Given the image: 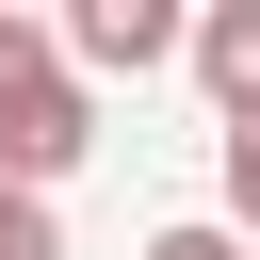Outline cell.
<instances>
[{"label":"cell","mask_w":260,"mask_h":260,"mask_svg":"<svg viewBox=\"0 0 260 260\" xmlns=\"http://www.w3.org/2000/svg\"><path fill=\"white\" fill-rule=\"evenodd\" d=\"M98 146V81L65 65V32H32V16H0V179H65Z\"/></svg>","instance_id":"cell-1"},{"label":"cell","mask_w":260,"mask_h":260,"mask_svg":"<svg viewBox=\"0 0 260 260\" xmlns=\"http://www.w3.org/2000/svg\"><path fill=\"white\" fill-rule=\"evenodd\" d=\"M162 49H195V16H162V0H81L65 16V65L81 81H146Z\"/></svg>","instance_id":"cell-2"},{"label":"cell","mask_w":260,"mask_h":260,"mask_svg":"<svg viewBox=\"0 0 260 260\" xmlns=\"http://www.w3.org/2000/svg\"><path fill=\"white\" fill-rule=\"evenodd\" d=\"M195 81L228 98V130L260 114V0H211V16H195Z\"/></svg>","instance_id":"cell-3"},{"label":"cell","mask_w":260,"mask_h":260,"mask_svg":"<svg viewBox=\"0 0 260 260\" xmlns=\"http://www.w3.org/2000/svg\"><path fill=\"white\" fill-rule=\"evenodd\" d=\"M0 260H65V228H49V195H32V179H0Z\"/></svg>","instance_id":"cell-4"},{"label":"cell","mask_w":260,"mask_h":260,"mask_svg":"<svg viewBox=\"0 0 260 260\" xmlns=\"http://www.w3.org/2000/svg\"><path fill=\"white\" fill-rule=\"evenodd\" d=\"M228 211H244V228H260V114H244V130H228Z\"/></svg>","instance_id":"cell-5"},{"label":"cell","mask_w":260,"mask_h":260,"mask_svg":"<svg viewBox=\"0 0 260 260\" xmlns=\"http://www.w3.org/2000/svg\"><path fill=\"white\" fill-rule=\"evenodd\" d=\"M146 260H244V244H228V228H162Z\"/></svg>","instance_id":"cell-6"}]
</instances>
